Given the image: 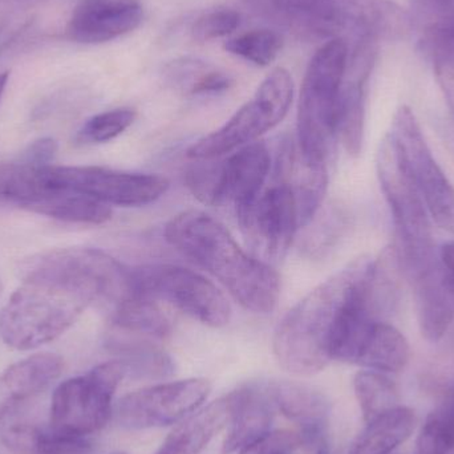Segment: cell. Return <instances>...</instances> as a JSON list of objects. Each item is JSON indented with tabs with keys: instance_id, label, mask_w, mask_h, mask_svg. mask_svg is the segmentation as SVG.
Returning a JSON list of instances; mask_svg holds the SVG:
<instances>
[{
	"instance_id": "6da1fadb",
	"label": "cell",
	"mask_w": 454,
	"mask_h": 454,
	"mask_svg": "<svg viewBox=\"0 0 454 454\" xmlns=\"http://www.w3.org/2000/svg\"><path fill=\"white\" fill-rule=\"evenodd\" d=\"M132 293L130 269L104 251H45L24 262L23 282L0 311V336L29 351L63 335L95 301L114 309Z\"/></svg>"
},
{
	"instance_id": "7a4b0ae2",
	"label": "cell",
	"mask_w": 454,
	"mask_h": 454,
	"mask_svg": "<svg viewBox=\"0 0 454 454\" xmlns=\"http://www.w3.org/2000/svg\"><path fill=\"white\" fill-rule=\"evenodd\" d=\"M165 239L212 274L230 295L255 314H270L280 295V279L271 264L239 247L220 221L201 210L175 215L165 226Z\"/></svg>"
},
{
	"instance_id": "3957f363",
	"label": "cell",
	"mask_w": 454,
	"mask_h": 454,
	"mask_svg": "<svg viewBox=\"0 0 454 454\" xmlns=\"http://www.w3.org/2000/svg\"><path fill=\"white\" fill-rule=\"evenodd\" d=\"M373 262L370 256L355 259L309 291L285 315L272 338V351L283 370L296 376H312L333 362L330 344L336 322Z\"/></svg>"
},
{
	"instance_id": "277c9868",
	"label": "cell",
	"mask_w": 454,
	"mask_h": 454,
	"mask_svg": "<svg viewBox=\"0 0 454 454\" xmlns=\"http://www.w3.org/2000/svg\"><path fill=\"white\" fill-rule=\"evenodd\" d=\"M280 23L304 36L348 44L391 40L410 31V13L392 0H263Z\"/></svg>"
},
{
	"instance_id": "5b68a950",
	"label": "cell",
	"mask_w": 454,
	"mask_h": 454,
	"mask_svg": "<svg viewBox=\"0 0 454 454\" xmlns=\"http://www.w3.org/2000/svg\"><path fill=\"white\" fill-rule=\"evenodd\" d=\"M349 60V44L328 40L312 56L299 93L298 144L311 165H327L338 138V111Z\"/></svg>"
},
{
	"instance_id": "8992f818",
	"label": "cell",
	"mask_w": 454,
	"mask_h": 454,
	"mask_svg": "<svg viewBox=\"0 0 454 454\" xmlns=\"http://www.w3.org/2000/svg\"><path fill=\"white\" fill-rule=\"evenodd\" d=\"M376 169L396 229L397 261L415 279L436 259L431 215L389 133L379 148Z\"/></svg>"
},
{
	"instance_id": "52a82bcc",
	"label": "cell",
	"mask_w": 454,
	"mask_h": 454,
	"mask_svg": "<svg viewBox=\"0 0 454 454\" xmlns=\"http://www.w3.org/2000/svg\"><path fill=\"white\" fill-rule=\"evenodd\" d=\"M294 98V82L282 67L272 69L255 95L223 127L197 141L188 151L194 160H215L255 143L287 116Z\"/></svg>"
},
{
	"instance_id": "ba28073f",
	"label": "cell",
	"mask_w": 454,
	"mask_h": 454,
	"mask_svg": "<svg viewBox=\"0 0 454 454\" xmlns=\"http://www.w3.org/2000/svg\"><path fill=\"white\" fill-rule=\"evenodd\" d=\"M124 378L127 368L117 359L59 384L51 397V428L82 437L101 431L114 413V397Z\"/></svg>"
},
{
	"instance_id": "9c48e42d",
	"label": "cell",
	"mask_w": 454,
	"mask_h": 454,
	"mask_svg": "<svg viewBox=\"0 0 454 454\" xmlns=\"http://www.w3.org/2000/svg\"><path fill=\"white\" fill-rule=\"evenodd\" d=\"M136 293L164 301L210 327H223L231 307L215 283L193 270L173 264H153L130 270Z\"/></svg>"
},
{
	"instance_id": "30bf717a",
	"label": "cell",
	"mask_w": 454,
	"mask_h": 454,
	"mask_svg": "<svg viewBox=\"0 0 454 454\" xmlns=\"http://www.w3.org/2000/svg\"><path fill=\"white\" fill-rule=\"evenodd\" d=\"M389 135L432 220L454 234V186L434 159L412 109H397Z\"/></svg>"
},
{
	"instance_id": "8fae6325",
	"label": "cell",
	"mask_w": 454,
	"mask_h": 454,
	"mask_svg": "<svg viewBox=\"0 0 454 454\" xmlns=\"http://www.w3.org/2000/svg\"><path fill=\"white\" fill-rule=\"evenodd\" d=\"M52 189H66L114 207H137L161 199L169 181L148 173L121 172L101 167H44Z\"/></svg>"
},
{
	"instance_id": "7c38bea8",
	"label": "cell",
	"mask_w": 454,
	"mask_h": 454,
	"mask_svg": "<svg viewBox=\"0 0 454 454\" xmlns=\"http://www.w3.org/2000/svg\"><path fill=\"white\" fill-rule=\"evenodd\" d=\"M235 213L251 254L269 264L285 258L301 229L298 201L288 183H275Z\"/></svg>"
},
{
	"instance_id": "4fadbf2b",
	"label": "cell",
	"mask_w": 454,
	"mask_h": 454,
	"mask_svg": "<svg viewBox=\"0 0 454 454\" xmlns=\"http://www.w3.org/2000/svg\"><path fill=\"white\" fill-rule=\"evenodd\" d=\"M205 379H186L157 384L125 395L114 405L116 421L129 431L164 428L183 420L209 396Z\"/></svg>"
},
{
	"instance_id": "5bb4252c",
	"label": "cell",
	"mask_w": 454,
	"mask_h": 454,
	"mask_svg": "<svg viewBox=\"0 0 454 454\" xmlns=\"http://www.w3.org/2000/svg\"><path fill=\"white\" fill-rule=\"evenodd\" d=\"M144 18L138 0H79L66 36L80 44H101L135 31Z\"/></svg>"
},
{
	"instance_id": "9a60e30c",
	"label": "cell",
	"mask_w": 454,
	"mask_h": 454,
	"mask_svg": "<svg viewBox=\"0 0 454 454\" xmlns=\"http://www.w3.org/2000/svg\"><path fill=\"white\" fill-rule=\"evenodd\" d=\"M271 167V153L261 143L242 146L225 161L217 162L215 207L230 204L237 212L250 205L262 193Z\"/></svg>"
},
{
	"instance_id": "2e32d148",
	"label": "cell",
	"mask_w": 454,
	"mask_h": 454,
	"mask_svg": "<svg viewBox=\"0 0 454 454\" xmlns=\"http://www.w3.org/2000/svg\"><path fill=\"white\" fill-rule=\"evenodd\" d=\"M230 396L231 419L223 442L225 454L238 452L269 434L277 411L270 381L245 384Z\"/></svg>"
},
{
	"instance_id": "e0dca14e",
	"label": "cell",
	"mask_w": 454,
	"mask_h": 454,
	"mask_svg": "<svg viewBox=\"0 0 454 454\" xmlns=\"http://www.w3.org/2000/svg\"><path fill=\"white\" fill-rule=\"evenodd\" d=\"M270 384L277 411L298 427L304 445L317 447L325 442L331 416L327 396L299 381L272 380Z\"/></svg>"
},
{
	"instance_id": "ac0fdd59",
	"label": "cell",
	"mask_w": 454,
	"mask_h": 454,
	"mask_svg": "<svg viewBox=\"0 0 454 454\" xmlns=\"http://www.w3.org/2000/svg\"><path fill=\"white\" fill-rule=\"evenodd\" d=\"M64 362L56 354H35L0 373V420L21 403L50 388L63 372Z\"/></svg>"
},
{
	"instance_id": "d6986e66",
	"label": "cell",
	"mask_w": 454,
	"mask_h": 454,
	"mask_svg": "<svg viewBox=\"0 0 454 454\" xmlns=\"http://www.w3.org/2000/svg\"><path fill=\"white\" fill-rule=\"evenodd\" d=\"M421 333L427 340L439 341L454 320V286L434 259L428 269L412 279Z\"/></svg>"
},
{
	"instance_id": "ffe728a7",
	"label": "cell",
	"mask_w": 454,
	"mask_h": 454,
	"mask_svg": "<svg viewBox=\"0 0 454 454\" xmlns=\"http://www.w3.org/2000/svg\"><path fill=\"white\" fill-rule=\"evenodd\" d=\"M231 419V396L221 397L176 427L154 454H200Z\"/></svg>"
},
{
	"instance_id": "44dd1931",
	"label": "cell",
	"mask_w": 454,
	"mask_h": 454,
	"mask_svg": "<svg viewBox=\"0 0 454 454\" xmlns=\"http://www.w3.org/2000/svg\"><path fill=\"white\" fill-rule=\"evenodd\" d=\"M2 442L15 454H93L96 445L90 437L61 434L28 423H16L3 429Z\"/></svg>"
},
{
	"instance_id": "7402d4cb",
	"label": "cell",
	"mask_w": 454,
	"mask_h": 454,
	"mask_svg": "<svg viewBox=\"0 0 454 454\" xmlns=\"http://www.w3.org/2000/svg\"><path fill=\"white\" fill-rule=\"evenodd\" d=\"M348 454H389L404 444L415 431L416 415L410 408L399 407L365 423Z\"/></svg>"
},
{
	"instance_id": "603a6c76",
	"label": "cell",
	"mask_w": 454,
	"mask_h": 454,
	"mask_svg": "<svg viewBox=\"0 0 454 454\" xmlns=\"http://www.w3.org/2000/svg\"><path fill=\"white\" fill-rule=\"evenodd\" d=\"M411 349L405 336L389 323L379 320L365 339L356 365L383 373H397L410 362Z\"/></svg>"
},
{
	"instance_id": "cb8c5ba5",
	"label": "cell",
	"mask_w": 454,
	"mask_h": 454,
	"mask_svg": "<svg viewBox=\"0 0 454 454\" xmlns=\"http://www.w3.org/2000/svg\"><path fill=\"white\" fill-rule=\"evenodd\" d=\"M111 323L120 333L143 338L164 339L172 333V322L159 301L136 291L112 309Z\"/></svg>"
},
{
	"instance_id": "d4e9b609",
	"label": "cell",
	"mask_w": 454,
	"mask_h": 454,
	"mask_svg": "<svg viewBox=\"0 0 454 454\" xmlns=\"http://www.w3.org/2000/svg\"><path fill=\"white\" fill-rule=\"evenodd\" d=\"M111 351L120 355L127 368V376L133 379H165L175 372L169 355L154 346L146 338L122 333L109 338Z\"/></svg>"
},
{
	"instance_id": "484cf974",
	"label": "cell",
	"mask_w": 454,
	"mask_h": 454,
	"mask_svg": "<svg viewBox=\"0 0 454 454\" xmlns=\"http://www.w3.org/2000/svg\"><path fill=\"white\" fill-rule=\"evenodd\" d=\"M367 74L347 67L338 111V137L349 156H359L364 140V84Z\"/></svg>"
},
{
	"instance_id": "4316f807",
	"label": "cell",
	"mask_w": 454,
	"mask_h": 454,
	"mask_svg": "<svg viewBox=\"0 0 454 454\" xmlns=\"http://www.w3.org/2000/svg\"><path fill=\"white\" fill-rule=\"evenodd\" d=\"M29 212L64 223L103 225L112 218L109 205L76 192L58 189L35 204Z\"/></svg>"
},
{
	"instance_id": "83f0119b",
	"label": "cell",
	"mask_w": 454,
	"mask_h": 454,
	"mask_svg": "<svg viewBox=\"0 0 454 454\" xmlns=\"http://www.w3.org/2000/svg\"><path fill=\"white\" fill-rule=\"evenodd\" d=\"M354 388L365 423L400 405L396 384L386 373L360 371L355 376Z\"/></svg>"
},
{
	"instance_id": "f1b7e54d",
	"label": "cell",
	"mask_w": 454,
	"mask_h": 454,
	"mask_svg": "<svg viewBox=\"0 0 454 454\" xmlns=\"http://www.w3.org/2000/svg\"><path fill=\"white\" fill-rule=\"evenodd\" d=\"M282 47V37L271 29H251L225 43L227 52L258 67L270 66Z\"/></svg>"
},
{
	"instance_id": "f546056e",
	"label": "cell",
	"mask_w": 454,
	"mask_h": 454,
	"mask_svg": "<svg viewBox=\"0 0 454 454\" xmlns=\"http://www.w3.org/2000/svg\"><path fill=\"white\" fill-rule=\"evenodd\" d=\"M420 44L434 64V74L454 127V34L420 40Z\"/></svg>"
},
{
	"instance_id": "4dcf8cb0",
	"label": "cell",
	"mask_w": 454,
	"mask_h": 454,
	"mask_svg": "<svg viewBox=\"0 0 454 454\" xmlns=\"http://www.w3.org/2000/svg\"><path fill=\"white\" fill-rule=\"evenodd\" d=\"M411 24L421 39L454 34V0H411Z\"/></svg>"
},
{
	"instance_id": "1f68e13d",
	"label": "cell",
	"mask_w": 454,
	"mask_h": 454,
	"mask_svg": "<svg viewBox=\"0 0 454 454\" xmlns=\"http://www.w3.org/2000/svg\"><path fill=\"white\" fill-rule=\"evenodd\" d=\"M136 119V112L130 108H117L90 117L77 133L82 144H103L119 137Z\"/></svg>"
},
{
	"instance_id": "d6a6232c",
	"label": "cell",
	"mask_w": 454,
	"mask_h": 454,
	"mask_svg": "<svg viewBox=\"0 0 454 454\" xmlns=\"http://www.w3.org/2000/svg\"><path fill=\"white\" fill-rule=\"evenodd\" d=\"M312 227L303 242V250L309 256H322L335 246L346 226L343 213L330 209L323 217L312 218Z\"/></svg>"
},
{
	"instance_id": "836d02e7",
	"label": "cell",
	"mask_w": 454,
	"mask_h": 454,
	"mask_svg": "<svg viewBox=\"0 0 454 454\" xmlns=\"http://www.w3.org/2000/svg\"><path fill=\"white\" fill-rule=\"evenodd\" d=\"M240 15L230 8H218L197 18L192 24V37L197 42H212L229 36L239 27Z\"/></svg>"
},
{
	"instance_id": "e575fe53",
	"label": "cell",
	"mask_w": 454,
	"mask_h": 454,
	"mask_svg": "<svg viewBox=\"0 0 454 454\" xmlns=\"http://www.w3.org/2000/svg\"><path fill=\"white\" fill-rule=\"evenodd\" d=\"M304 440L299 431H270L261 439L239 450V454H291L303 447Z\"/></svg>"
},
{
	"instance_id": "d590c367",
	"label": "cell",
	"mask_w": 454,
	"mask_h": 454,
	"mask_svg": "<svg viewBox=\"0 0 454 454\" xmlns=\"http://www.w3.org/2000/svg\"><path fill=\"white\" fill-rule=\"evenodd\" d=\"M232 79L229 74L217 69H205L191 90V95H218L231 88Z\"/></svg>"
},
{
	"instance_id": "8d00e7d4",
	"label": "cell",
	"mask_w": 454,
	"mask_h": 454,
	"mask_svg": "<svg viewBox=\"0 0 454 454\" xmlns=\"http://www.w3.org/2000/svg\"><path fill=\"white\" fill-rule=\"evenodd\" d=\"M58 152V144L53 138H40L28 146L24 152L21 161L28 164L37 165V167H45L50 165Z\"/></svg>"
},
{
	"instance_id": "74e56055",
	"label": "cell",
	"mask_w": 454,
	"mask_h": 454,
	"mask_svg": "<svg viewBox=\"0 0 454 454\" xmlns=\"http://www.w3.org/2000/svg\"><path fill=\"white\" fill-rule=\"evenodd\" d=\"M437 261L448 279L454 286V240H450L440 247Z\"/></svg>"
},
{
	"instance_id": "f35d334b",
	"label": "cell",
	"mask_w": 454,
	"mask_h": 454,
	"mask_svg": "<svg viewBox=\"0 0 454 454\" xmlns=\"http://www.w3.org/2000/svg\"><path fill=\"white\" fill-rule=\"evenodd\" d=\"M8 79H10V74H8V72H3V74H0V98H2L5 87H7Z\"/></svg>"
},
{
	"instance_id": "ab89813d",
	"label": "cell",
	"mask_w": 454,
	"mask_h": 454,
	"mask_svg": "<svg viewBox=\"0 0 454 454\" xmlns=\"http://www.w3.org/2000/svg\"><path fill=\"white\" fill-rule=\"evenodd\" d=\"M315 454H331L330 445H328L327 440L317 445V452H315Z\"/></svg>"
},
{
	"instance_id": "60d3db41",
	"label": "cell",
	"mask_w": 454,
	"mask_h": 454,
	"mask_svg": "<svg viewBox=\"0 0 454 454\" xmlns=\"http://www.w3.org/2000/svg\"><path fill=\"white\" fill-rule=\"evenodd\" d=\"M444 454H454V445L453 447H450V450H448Z\"/></svg>"
},
{
	"instance_id": "b9f144b4",
	"label": "cell",
	"mask_w": 454,
	"mask_h": 454,
	"mask_svg": "<svg viewBox=\"0 0 454 454\" xmlns=\"http://www.w3.org/2000/svg\"><path fill=\"white\" fill-rule=\"evenodd\" d=\"M2 291H3V285H2V280H0V295H2Z\"/></svg>"
},
{
	"instance_id": "7bdbcfd3",
	"label": "cell",
	"mask_w": 454,
	"mask_h": 454,
	"mask_svg": "<svg viewBox=\"0 0 454 454\" xmlns=\"http://www.w3.org/2000/svg\"><path fill=\"white\" fill-rule=\"evenodd\" d=\"M112 454H128V453H124V452H116V453H112Z\"/></svg>"
},
{
	"instance_id": "ee69618b",
	"label": "cell",
	"mask_w": 454,
	"mask_h": 454,
	"mask_svg": "<svg viewBox=\"0 0 454 454\" xmlns=\"http://www.w3.org/2000/svg\"><path fill=\"white\" fill-rule=\"evenodd\" d=\"M453 386H454V384H453Z\"/></svg>"
}]
</instances>
